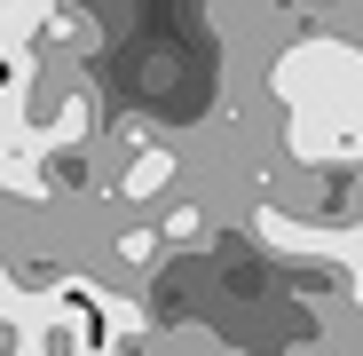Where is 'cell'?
Here are the masks:
<instances>
[{"mask_svg":"<svg viewBox=\"0 0 363 356\" xmlns=\"http://www.w3.org/2000/svg\"><path fill=\"white\" fill-rule=\"evenodd\" d=\"M284 111H332V119H363V48L355 40H292L269 72Z\"/></svg>","mask_w":363,"mask_h":356,"instance_id":"obj_1","label":"cell"},{"mask_svg":"<svg viewBox=\"0 0 363 356\" xmlns=\"http://www.w3.org/2000/svg\"><path fill=\"white\" fill-rule=\"evenodd\" d=\"M174 183H182V151H174L166 135H150V143H135V151H111V166H103V198H111L118 214L158 206Z\"/></svg>","mask_w":363,"mask_h":356,"instance_id":"obj_2","label":"cell"},{"mask_svg":"<svg viewBox=\"0 0 363 356\" xmlns=\"http://www.w3.org/2000/svg\"><path fill=\"white\" fill-rule=\"evenodd\" d=\"M55 32V0H0V55H9V72L32 64V48Z\"/></svg>","mask_w":363,"mask_h":356,"instance_id":"obj_3","label":"cell"},{"mask_svg":"<svg viewBox=\"0 0 363 356\" xmlns=\"http://www.w3.org/2000/svg\"><path fill=\"white\" fill-rule=\"evenodd\" d=\"M158 254H166V246H158L150 222H118V237H111V261H118V269H150Z\"/></svg>","mask_w":363,"mask_h":356,"instance_id":"obj_4","label":"cell"},{"mask_svg":"<svg viewBox=\"0 0 363 356\" xmlns=\"http://www.w3.org/2000/svg\"><path fill=\"white\" fill-rule=\"evenodd\" d=\"M150 230H158V246H198V230H206V206H190V198H182V206H174V214H158Z\"/></svg>","mask_w":363,"mask_h":356,"instance_id":"obj_5","label":"cell"}]
</instances>
